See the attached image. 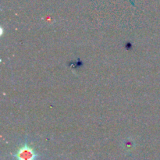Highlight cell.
Masks as SVG:
<instances>
[{
    "instance_id": "1",
    "label": "cell",
    "mask_w": 160,
    "mask_h": 160,
    "mask_svg": "<svg viewBox=\"0 0 160 160\" xmlns=\"http://www.w3.org/2000/svg\"><path fill=\"white\" fill-rule=\"evenodd\" d=\"M16 157L18 160H35L36 153L30 146L24 144L17 152Z\"/></svg>"
}]
</instances>
